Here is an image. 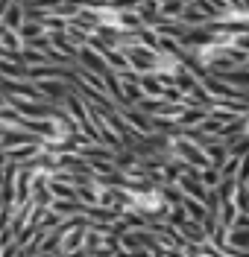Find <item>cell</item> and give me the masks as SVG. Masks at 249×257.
I'll return each mask as SVG.
<instances>
[{
	"mask_svg": "<svg viewBox=\"0 0 249 257\" xmlns=\"http://www.w3.org/2000/svg\"><path fill=\"white\" fill-rule=\"evenodd\" d=\"M138 205H147V210H155L158 208V196H135Z\"/></svg>",
	"mask_w": 249,
	"mask_h": 257,
	"instance_id": "obj_1",
	"label": "cell"
},
{
	"mask_svg": "<svg viewBox=\"0 0 249 257\" xmlns=\"http://www.w3.org/2000/svg\"><path fill=\"white\" fill-rule=\"evenodd\" d=\"M18 24H21V9H9V12H6V27H18Z\"/></svg>",
	"mask_w": 249,
	"mask_h": 257,
	"instance_id": "obj_2",
	"label": "cell"
}]
</instances>
